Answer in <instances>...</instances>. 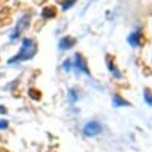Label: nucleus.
I'll return each mask as SVG.
<instances>
[{"instance_id":"7ed1b4c3","label":"nucleus","mask_w":152,"mask_h":152,"mask_svg":"<svg viewBox=\"0 0 152 152\" xmlns=\"http://www.w3.org/2000/svg\"><path fill=\"white\" fill-rule=\"evenodd\" d=\"M102 132V126L99 121H89L83 127V134L87 137H94Z\"/></svg>"},{"instance_id":"2eb2a0df","label":"nucleus","mask_w":152,"mask_h":152,"mask_svg":"<svg viewBox=\"0 0 152 152\" xmlns=\"http://www.w3.org/2000/svg\"><path fill=\"white\" fill-rule=\"evenodd\" d=\"M7 113V109H6V107H4V106H0V114H6Z\"/></svg>"},{"instance_id":"423d86ee","label":"nucleus","mask_w":152,"mask_h":152,"mask_svg":"<svg viewBox=\"0 0 152 152\" xmlns=\"http://www.w3.org/2000/svg\"><path fill=\"white\" fill-rule=\"evenodd\" d=\"M127 42L132 48L139 46V44H140V32L139 31H134V32L129 33L128 37H127Z\"/></svg>"},{"instance_id":"f8f14e48","label":"nucleus","mask_w":152,"mask_h":152,"mask_svg":"<svg viewBox=\"0 0 152 152\" xmlns=\"http://www.w3.org/2000/svg\"><path fill=\"white\" fill-rule=\"evenodd\" d=\"M75 1H76V0H65V1H64V4L62 5V8H63L64 11H65V10H68L69 7H71V6L74 5V2H75Z\"/></svg>"},{"instance_id":"20e7f679","label":"nucleus","mask_w":152,"mask_h":152,"mask_svg":"<svg viewBox=\"0 0 152 152\" xmlns=\"http://www.w3.org/2000/svg\"><path fill=\"white\" fill-rule=\"evenodd\" d=\"M75 68L77 69V71H82V72H86L87 75H89V71L87 69V64L84 62V59L81 57L80 53H76L75 55Z\"/></svg>"},{"instance_id":"0eeeda50","label":"nucleus","mask_w":152,"mask_h":152,"mask_svg":"<svg viewBox=\"0 0 152 152\" xmlns=\"http://www.w3.org/2000/svg\"><path fill=\"white\" fill-rule=\"evenodd\" d=\"M112 100H113V106H114V107H125V106H129V103H128L126 100H124L122 97H120V96H118V95H114V96L112 97Z\"/></svg>"},{"instance_id":"9d476101","label":"nucleus","mask_w":152,"mask_h":152,"mask_svg":"<svg viewBox=\"0 0 152 152\" xmlns=\"http://www.w3.org/2000/svg\"><path fill=\"white\" fill-rule=\"evenodd\" d=\"M144 100H145V102L150 107H152V93L148 89H145L144 90Z\"/></svg>"},{"instance_id":"4468645a","label":"nucleus","mask_w":152,"mask_h":152,"mask_svg":"<svg viewBox=\"0 0 152 152\" xmlns=\"http://www.w3.org/2000/svg\"><path fill=\"white\" fill-rule=\"evenodd\" d=\"M63 68H64L66 71H69V70L71 69V62H70L69 59H65L64 63H63Z\"/></svg>"},{"instance_id":"ddd939ff","label":"nucleus","mask_w":152,"mask_h":152,"mask_svg":"<svg viewBox=\"0 0 152 152\" xmlns=\"http://www.w3.org/2000/svg\"><path fill=\"white\" fill-rule=\"evenodd\" d=\"M8 127V120L0 119V129H5Z\"/></svg>"},{"instance_id":"39448f33","label":"nucleus","mask_w":152,"mask_h":152,"mask_svg":"<svg viewBox=\"0 0 152 152\" xmlns=\"http://www.w3.org/2000/svg\"><path fill=\"white\" fill-rule=\"evenodd\" d=\"M75 43H76V39L71 38V37H63L58 43V48L61 50H68V49L72 48L75 45Z\"/></svg>"},{"instance_id":"9b49d317","label":"nucleus","mask_w":152,"mask_h":152,"mask_svg":"<svg viewBox=\"0 0 152 152\" xmlns=\"http://www.w3.org/2000/svg\"><path fill=\"white\" fill-rule=\"evenodd\" d=\"M68 95H69V101H70L71 103H72V102H75V101L77 100V94L75 93V90H74V89H70Z\"/></svg>"},{"instance_id":"1a4fd4ad","label":"nucleus","mask_w":152,"mask_h":152,"mask_svg":"<svg viewBox=\"0 0 152 152\" xmlns=\"http://www.w3.org/2000/svg\"><path fill=\"white\" fill-rule=\"evenodd\" d=\"M107 64H108V69H109V70H110V71L113 72V75L120 78V77H121V75H120V72L118 71V69H116V66H115V65H114V64L112 63V61H110L109 58L107 59Z\"/></svg>"},{"instance_id":"6e6552de","label":"nucleus","mask_w":152,"mask_h":152,"mask_svg":"<svg viewBox=\"0 0 152 152\" xmlns=\"http://www.w3.org/2000/svg\"><path fill=\"white\" fill-rule=\"evenodd\" d=\"M56 14V11H55V8L53 7H45L44 10H43V12H42V15L44 17V18H51V17H53Z\"/></svg>"},{"instance_id":"f257e3e1","label":"nucleus","mask_w":152,"mask_h":152,"mask_svg":"<svg viewBox=\"0 0 152 152\" xmlns=\"http://www.w3.org/2000/svg\"><path fill=\"white\" fill-rule=\"evenodd\" d=\"M36 52H37V44L34 43V40L25 38L21 43L19 51L12 58H10L7 62L8 63H15V62L27 61V59H31L36 55Z\"/></svg>"},{"instance_id":"f03ea898","label":"nucleus","mask_w":152,"mask_h":152,"mask_svg":"<svg viewBox=\"0 0 152 152\" xmlns=\"http://www.w3.org/2000/svg\"><path fill=\"white\" fill-rule=\"evenodd\" d=\"M30 21H31V15H30V14H24V15L18 20L15 27L13 28L12 33L10 34V38H11L12 40L17 39V38L24 32V30L27 28V26L30 25Z\"/></svg>"}]
</instances>
